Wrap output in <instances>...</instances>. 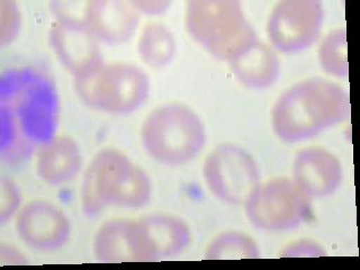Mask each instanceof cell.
I'll return each mask as SVG.
<instances>
[{
	"label": "cell",
	"mask_w": 360,
	"mask_h": 270,
	"mask_svg": "<svg viewBox=\"0 0 360 270\" xmlns=\"http://www.w3.org/2000/svg\"><path fill=\"white\" fill-rule=\"evenodd\" d=\"M0 116L1 159L17 163L31 157L56 136L59 101L53 82L31 68L4 73Z\"/></svg>",
	"instance_id": "obj_1"
},
{
	"label": "cell",
	"mask_w": 360,
	"mask_h": 270,
	"mask_svg": "<svg viewBox=\"0 0 360 270\" xmlns=\"http://www.w3.org/2000/svg\"><path fill=\"white\" fill-rule=\"evenodd\" d=\"M350 112L346 89L323 78L307 79L277 99L271 110V127L285 143H300L346 121Z\"/></svg>",
	"instance_id": "obj_2"
},
{
	"label": "cell",
	"mask_w": 360,
	"mask_h": 270,
	"mask_svg": "<svg viewBox=\"0 0 360 270\" xmlns=\"http://www.w3.org/2000/svg\"><path fill=\"white\" fill-rule=\"evenodd\" d=\"M185 28L200 48L230 63L258 42V35L238 0H191Z\"/></svg>",
	"instance_id": "obj_3"
},
{
	"label": "cell",
	"mask_w": 360,
	"mask_h": 270,
	"mask_svg": "<svg viewBox=\"0 0 360 270\" xmlns=\"http://www.w3.org/2000/svg\"><path fill=\"white\" fill-rule=\"evenodd\" d=\"M140 138L153 160L166 166H183L202 151L207 133L202 118L191 107L170 103L146 116Z\"/></svg>",
	"instance_id": "obj_4"
},
{
	"label": "cell",
	"mask_w": 360,
	"mask_h": 270,
	"mask_svg": "<svg viewBox=\"0 0 360 270\" xmlns=\"http://www.w3.org/2000/svg\"><path fill=\"white\" fill-rule=\"evenodd\" d=\"M75 91L86 106L99 112L125 115L138 110L150 94V79L131 63H101L75 78Z\"/></svg>",
	"instance_id": "obj_5"
},
{
	"label": "cell",
	"mask_w": 360,
	"mask_h": 270,
	"mask_svg": "<svg viewBox=\"0 0 360 270\" xmlns=\"http://www.w3.org/2000/svg\"><path fill=\"white\" fill-rule=\"evenodd\" d=\"M140 167L117 150H101L88 165L80 191V205L88 217L108 206L129 208L138 196Z\"/></svg>",
	"instance_id": "obj_6"
},
{
	"label": "cell",
	"mask_w": 360,
	"mask_h": 270,
	"mask_svg": "<svg viewBox=\"0 0 360 270\" xmlns=\"http://www.w3.org/2000/svg\"><path fill=\"white\" fill-rule=\"evenodd\" d=\"M249 222L266 232L300 228L312 217V202L290 178L260 184L245 202Z\"/></svg>",
	"instance_id": "obj_7"
},
{
	"label": "cell",
	"mask_w": 360,
	"mask_h": 270,
	"mask_svg": "<svg viewBox=\"0 0 360 270\" xmlns=\"http://www.w3.org/2000/svg\"><path fill=\"white\" fill-rule=\"evenodd\" d=\"M202 178L214 197L230 205H241L262 184L256 160L241 146H217L202 165Z\"/></svg>",
	"instance_id": "obj_8"
},
{
	"label": "cell",
	"mask_w": 360,
	"mask_h": 270,
	"mask_svg": "<svg viewBox=\"0 0 360 270\" xmlns=\"http://www.w3.org/2000/svg\"><path fill=\"white\" fill-rule=\"evenodd\" d=\"M323 24V4L319 0H284L274 7L266 30L274 50L296 54L318 42Z\"/></svg>",
	"instance_id": "obj_9"
},
{
	"label": "cell",
	"mask_w": 360,
	"mask_h": 270,
	"mask_svg": "<svg viewBox=\"0 0 360 270\" xmlns=\"http://www.w3.org/2000/svg\"><path fill=\"white\" fill-rule=\"evenodd\" d=\"M15 229L26 245L42 252L59 250L70 239L71 225L67 215L44 200H32L20 208Z\"/></svg>",
	"instance_id": "obj_10"
},
{
	"label": "cell",
	"mask_w": 360,
	"mask_h": 270,
	"mask_svg": "<svg viewBox=\"0 0 360 270\" xmlns=\"http://www.w3.org/2000/svg\"><path fill=\"white\" fill-rule=\"evenodd\" d=\"M49 41L56 59L75 78L104 63L98 41L82 22L56 20L49 32Z\"/></svg>",
	"instance_id": "obj_11"
},
{
	"label": "cell",
	"mask_w": 360,
	"mask_h": 270,
	"mask_svg": "<svg viewBox=\"0 0 360 270\" xmlns=\"http://www.w3.org/2000/svg\"><path fill=\"white\" fill-rule=\"evenodd\" d=\"M141 14L132 1L91 0L86 3L84 24L99 43L120 45L129 42L138 31Z\"/></svg>",
	"instance_id": "obj_12"
},
{
	"label": "cell",
	"mask_w": 360,
	"mask_h": 270,
	"mask_svg": "<svg viewBox=\"0 0 360 270\" xmlns=\"http://www.w3.org/2000/svg\"><path fill=\"white\" fill-rule=\"evenodd\" d=\"M342 178L340 160L321 146L301 150L292 162V180L311 200L335 194Z\"/></svg>",
	"instance_id": "obj_13"
},
{
	"label": "cell",
	"mask_w": 360,
	"mask_h": 270,
	"mask_svg": "<svg viewBox=\"0 0 360 270\" xmlns=\"http://www.w3.org/2000/svg\"><path fill=\"white\" fill-rule=\"evenodd\" d=\"M96 259L105 264L149 262L139 230L138 221H107L96 232L93 243Z\"/></svg>",
	"instance_id": "obj_14"
},
{
	"label": "cell",
	"mask_w": 360,
	"mask_h": 270,
	"mask_svg": "<svg viewBox=\"0 0 360 270\" xmlns=\"http://www.w3.org/2000/svg\"><path fill=\"white\" fill-rule=\"evenodd\" d=\"M136 221L149 262L177 256L191 243V229L178 217L150 214Z\"/></svg>",
	"instance_id": "obj_15"
},
{
	"label": "cell",
	"mask_w": 360,
	"mask_h": 270,
	"mask_svg": "<svg viewBox=\"0 0 360 270\" xmlns=\"http://www.w3.org/2000/svg\"><path fill=\"white\" fill-rule=\"evenodd\" d=\"M82 168V152L76 141L67 135L54 136L37 150L35 170L39 179L48 185L70 183Z\"/></svg>",
	"instance_id": "obj_16"
},
{
	"label": "cell",
	"mask_w": 360,
	"mask_h": 270,
	"mask_svg": "<svg viewBox=\"0 0 360 270\" xmlns=\"http://www.w3.org/2000/svg\"><path fill=\"white\" fill-rule=\"evenodd\" d=\"M230 68L238 82L250 89L273 87L281 76L278 56L273 48L260 41L245 54L231 61Z\"/></svg>",
	"instance_id": "obj_17"
},
{
	"label": "cell",
	"mask_w": 360,
	"mask_h": 270,
	"mask_svg": "<svg viewBox=\"0 0 360 270\" xmlns=\"http://www.w3.org/2000/svg\"><path fill=\"white\" fill-rule=\"evenodd\" d=\"M138 53L148 67L161 69L174 61L177 41L165 24L149 22L139 37Z\"/></svg>",
	"instance_id": "obj_18"
},
{
	"label": "cell",
	"mask_w": 360,
	"mask_h": 270,
	"mask_svg": "<svg viewBox=\"0 0 360 270\" xmlns=\"http://www.w3.org/2000/svg\"><path fill=\"white\" fill-rule=\"evenodd\" d=\"M259 257L260 249L255 239L239 231L219 233L210 242L205 251L208 260H239Z\"/></svg>",
	"instance_id": "obj_19"
},
{
	"label": "cell",
	"mask_w": 360,
	"mask_h": 270,
	"mask_svg": "<svg viewBox=\"0 0 360 270\" xmlns=\"http://www.w3.org/2000/svg\"><path fill=\"white\" fill-rule=\"evenodd\" d=\"M318 56L324 72L335 78H347L349 63L346 28H335L326 34L319 46Z\"/></svg>",
	"instance_id": "obj_20"
},
{
	"label": "cell",
	"mask_w": 360,
	"mask_h": 270,
	"mask_svg": "<svg viewBox=\"0 0 360 270\" xmlns=\"http://www.w3.org/2000/svg\"><path fill=\"white\" fill-rule=\"evenodd\" d=\"M22 28V15L13 0L0 1V45L11 44L18 37Z\"/></svg>",
	"instance_id": "obj_21"
},
{
	"label": "cell",
	"mask_w": 360,
	"mask_h": 270,
	"mask_svg": "<svg viewBox=\"0 0 360 270\" xmlns=\"http://www.w3.org/2000/svg\"><path fill=\"white\" fill-rule=\"evenodd\" d=\"M22 202V193L14 180L8 177L0 179V223L5 224L7 221L20 212Z\"/></svg>",
	"instance_id": "obj_22"
},
{
	"label": "cell",
	"mask_w": 360,
	"mask_h": 270,
	"mask_svg": "<svg viewBox=\"0 0 360 270\" xmlns=\"http://www.w3.org/2000/svg\"><path fill=\"white\" fill-rule=\"evenodd\" d=\"M86 3L82 1H52L51 11L56 16V22H82L84 24V13Z\"/></svg>",
	"instance_id": "obj_23"
},
{
	"label": "cell",
	"mask_w": 360,
	"mask_h": 270,
	"mask_svg": "<svg viewBox=\"0 0 360 270\" xmlns=\"http://www.w3.org/2000/svg\"><path fill=\"white\" fill-rule=\"evenodd\" d=\"M326 256V250L318 242L303 239L292 242L281 251V258H318Z\"/></svg>",
	"instance_id": "obj_24"
},
{
	"label": "cell",
	"mask_w": 360,
	"mask_h": 270,
	"mask_svg": "<svg viewBox=\"0 0 360 270\" xmlns=\"http://www.w3.org/2000/svg\"><path fill=\"white\" fill-rule=\"evenodd\" d=\"M132 3L140 14L148 16H160L167 13L172 5L168 0H135Z\"/></svg>",
	"instance_id": "obj_25"
},
{
	"label": "cell",
	"mask_w": 360,
	"mask_h": 270,
	"mask_svg": "<svg viewBox=\"0 0 360 270\" xmlns=\"http://www.w3.org/2000/svg\"><path fill=\"white\" fill-rule=\"evenodd\" d=\"M0 258L1 262H7V264H27L25 257L22 256L20 251L15 250L11 247L1 248L0 252Z\"/></svg>",
	"instance_id": "obj_26"
}]
</instances>
